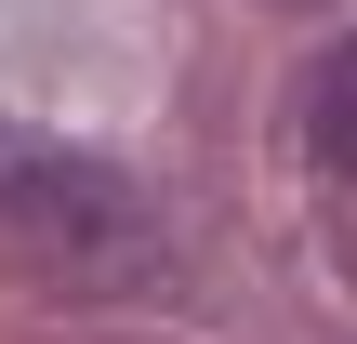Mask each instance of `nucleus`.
Masks as SVG:
<instances>
[{
  "mask_svg": "<svg viewBox=\"0 0 357 344\" xmlns=\"http://www.w3.org/2000/svg\"><path fill=\"white\" fill-rule=\"evenodd\" d=\"M0 239L40 278H132L146 265V212L106 159H66L40 133H0Z\"/></svg>",
  "mask_w": 357,
  "mask_h": 344,
  "instance_id": "1",
  "label": "nucleus"
},
{
  "mask_svg": "<svg viewBox=\"0 0 357 344\" xmlns=\"http://www.w3.org/2000/svg\"><path fill=\"white\" fill-rule=\"evenodd\" d=\"M305 159H318L331 186H357V27L331 40V66L305 80Z\"/></svg>",
  "mask_w": 357,
  "mask_h": 344,
  "instance_id": "2",
  "label": "nucleus"
},
{
  "mask_svg": "<svg viewBox=\"0 0 357 344\" xmlns=\"http://www.w3.org/2000/svg\"><path fill=\"white\" fill-rule=\"evenodd\" d=\"M278 13H318V0H278Z\"/></svg>",
  "mask_w": 357,
  "mask_h": 344,
  "instance_id": "3",
  "label": "nucleus"
}]
</instances>
